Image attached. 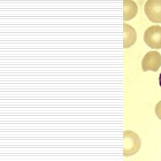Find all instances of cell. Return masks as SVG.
Wrapping results in <instances>:
<instances>
[{"instance_id":"obj_1","label":"cell","mask_w":161,"mask_h":161,"mask_svg":"<svg viewBox=\"0 0 161 161\" xmlns=\"http://www.w3.org/2000/svg\"><path fill=\"white\" fill-rule=\"evenodd\" d=\"M123 144L124 156H130L139 152L141 140L136 133L131 130H125L123 133Z\"/></svg>"},{"instance_id":"obj_2","label":"cell","mask_w":161,"mask_h":161,"mask_svg":"<svg viewBox=\"0 0 161 161\" xmlns=\"http://www.w3.org/2000/svg\"><path fill=\"white\" fill-rule=\"evenodd\" d=\"M144 41L151 48H161V27L152 26L145 31Z\"/></svg>"},{"instance_id":"obj_3","label":"cell","mask_w":161,"mask_h":161,"mask_svg":"<svg viewBox=\"0 0 161 161\" xmlns=\"http://www.w3.org/2000/svg\"><path fill=\"white\" fill-rule=\"evenodd\" d=\"M161 66V55L156 51H151L147 53L142 60V69L143 72L159 70Z\"/></svg>"},{"instance_id":"obj_4","label":"cell","mask_w":161,"mask_h":161,"mask_svg":"<svg viewBox=\"0 0 161 161\" xmlns=\"http://www.w3.org/2000/svg\"><path fill=\"white\" fill-rule=\"evenodd\" d=\"M144 12L152 23H161V0H147L144 6Z\"/></svg>"},{"instance_id":"obj_5","label":"cell","mask_w":161,"mask_h":161,"mask_svg":"<svg viewBox=\"0 0 161 161\" xmlns=\"http://www.w3.org/2000/svg\"><path fill=\"white\" fill-rule=\"evenodd\" d=\"M123 47L124 48H129L133 45L136 41L137 35L136 30L131 26L123 24Z\"/></svg>"},{"instance_id":"obj_6","label":"cell","mask_w":161,"mask_h":161,"mask_svg":"<svg viewBox=\"0 0 161 161\" xmlns=\"http://www.w3.org/2000/svg\"><path fill=\"white\" fill-rule=\"evenodd\" d=\"M138 13V6L132 0H123V20L132 19Z\"/></svg>"},{"instance_id":"obj_7","label":"cell","mask_w":161,"mask_h":161,"mask_svg":"<svg viewBox=\"0 0 161 161\" xmlns=\"http://www.w3.org/2000/svg\"><path fill=\"white\" fill-rule=\"evenodd\" d=\"M156 114L161 120V101L159 102L156 106Z\"/></svg>"},{"instance_id":"obj_8","label":"cell","mask_w":161,"mask_h":161,"mask_svg":"<svg viewBox=\"0 0 161 161\" xmlns=\"http://www.w3.org/2000/svg\"><path fill=\"white\" fill-rule=\"evenodd\" d=\"M159 86H160V87H161V73H160V74H159Z\"/></svg>"}]
</instances>
